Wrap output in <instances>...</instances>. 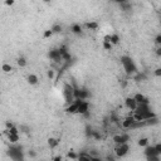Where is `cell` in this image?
Instances as JSON below:
<instances>
[{
  "mask_svg": "<svg viewBox=\"0 0 161 161\" xmlns=\"http://www.w3.org/2000/svg\"><path fill=\"white\" fill-rule=\"evenodd\" d=\"M5 127H6V130H12L13 127H15V125H14L12 121H6V122H5Z\"/></svg>",
  "mask_w": 161,
  "mask_h": 161,
  "instance_id": "d6a6232c",
  "label": "cell"
},
{
  "mask_svg": "<svg viewBox=\"0 0 161 161\" xmlns=\"http://www.w3.org/2000/svg\"><path fill=\"white\" fill-rule=\"evenodd\" d=\"M137 145H139L140 147H146V146H149V139H147V137H141V139L137 141Z\"/></svg>",
  "mask_w": 161,
  "mask_h": 161,
  "instance_id": "cb8c5ba5",
  "label": "cell"
},
{
  "mask_svg": "<svg viewBox=\"0 0 161 161\" xmlns=\"http://www.w3.org/2000/svg\"><path fill=\"white\" fill-rule=\"evenodd\" d=\"M130 151V145L129 143H123V145H117L115 147V156L117 159H122L125 157Z\"/></svg>",
  "mask_w": 161,
  "mask_h": 161,
  "instance_id": "277c9868",
  "label": "cell"
},
{
  "mask_svg": "<svg viewBox=\"0 0 161 161\" xmlns=\"http://www.w3.org/2000/svg\"><path fill=\"white\" fill-rule=\"evenodd\" d=\"M147 161H161V157L160 156H152V157H146Z\"/></svg>",
  "mask_w": 161,
  "mask_h": 161,
  "instance_id": "d590c367",
  "label": "cell"
},
{
  "mask_svg": "<svg viewBox=\"0 0 161 161\" xmlns=\"http://www.w3.org/2000/svg\"><path fill=\"white\" fill-rule=\"evenodd\" d=\"M143 154H145V156L146 157H152V156H160V154L156 151V149H155V145L154 146H146L145 147V151H143Z\"/></svg>",
  "mask_w": 161,
  "mask_h": 161,
  "instance_id": "7c38bea8",
  "label": "cell"
},
{
  "mask_svg": "<svg viewBox=\"0 0 161 161\" xmlns=\"http://www.w3.org/2000/svg\"><path fill=\"white\" fill-rule=\"evenodd\" d=\"M67 157L71 159V160H73V161H77V159H78V152H75V151L71 150L68 154H67Z\"/></svg>",
  "mask_w": 161,
  "mask_h": 161,
  "instance_id": "d4e9b609",
  "label": "cell"
},
{
  "mask_svg": "<svg viewBox=\"0 0 161 161\" xmlns=\"http://www.w3.org/2000/svg\"><path fill=\"white\" fill-rule=\"evenodd\" d=\"M105 161H117V157L115 155H107L106 159H103Z\"/></svg>",
  "mask_w": 161,
  "mask_h": 161,
  "instance_id": "1f68e13d",
  "label": "cell"
},
{
  "mask_svg": "<svg viewBox=\"0 0 161 161\" xmlns=\"http://www.w3.org/2000/svg\"><path fill=\"white\" fill-rule=\"evenodd\" d=\"M155 149H156V151L159 152V154L161 155V143L159 142V143H156V145H155Z\"/></svg>",
  "mask_w": 161,
  "mask_h": 161,
  "instance_id": "74e56055",
  "label": "cell"
},
{
  "mask_svg": "<svg viewBox=\"0 0 161 161\" xmlns=\"http://www.w3.org/2000/svg\"><path fill=\"white\" fill-rule=\"evenodd\" d=\"M91 156L88 155V152H78V159L77 161H91Z\"/></svg>",
  "mask_w": 161,
  "mask_h": 161,
  "instance_id": "ac0fdd59",
  "label": "cell"
},
{
  "mask_svg": "<svg viewBox=\"0 0 161 161\" xmlns=\"http://www.w3.org/2000/svg\"><path fill=\"white\" fill-rule=\"evenodd\" d=\"M109 43H111V45H116L120 43V35L118 34H111L109 35Z\"/></svg>",
  "mask_w": 161,
  "mask_h": 161,
  "instance_id": "7402d4cb",
  "label": "cell"
},
{
  "mask_svg": "<svg viewBox=\"0 0 161 161\" xmlns=\"http://www.w3.org/2000/svg\"><path fill=\"white\" fill-rule=\"evenodd\" d=\"M103 49H106V50H111V49H112L111 43H108V42H103Z\"/></svg>",
  "mask_w": 161,
  "mask_h": 161,
  "instance_id": "e575fe53",
  "label": "cell"
},
{
  "mask_svg": "<svg viewBox=\"0 0 161 161\" xmlns=\"http://www.w3.org/2000/svg\"><path fill=\"white\" fill-rule=\"evenodd\" d=\"M155 53H156V55H157V57H161V47H156Z\"/></svg>",
  "mask_w": 161,
  "mask_h": 161,
  "instance_id": "f35d334b",
  "label": "cell"
},
{
  "mask_svg": "<svg viewBox=\"0 0 161 161\" xmlns=\"http://www.w3.org/2000/svg\"><path fill=\"white\" fill-rule=\"evenodd\" d=\"M52 35H53V33H52V30H50V29H48V30H45L43 33V38L44 39H48V38H50Z\"/></svg>",
  "mask_w": 161,
  "mask_h": 161,
  "instance_id": "4dcf8cb0",
  "label": "cell"
},
{
  "mask_svg": "<svg viewBox=\"0 0 161 161\" xmlns=\"http://www.w3.org/2000/svg\"><path fill=\"white\" fill-rule=\"evenodd\" d=\"M16 63H18V65L20 67V68H24V67H27V64H28L27 58H25V57H19L18 61H16Z\"/></svg>",
  "mask_w": 161,
  "mask_h": 161,
  "instance_id": "603a6c76",
  "label": "cell"
},
{
  "mask_svg": "<svg viewBox=\"0 0 161 161\" xmlns=\"http://www.w3.org/2000/svg\"><path fill=\"white\" fill-rule=\"evenodd\" d=\"M48 57L50 61H54V62H62V58H61V53H59L58 49H52L49 50Z\"/></svg>",
  "mask_w": 161,
  "mask_h": 161,
  "instance_id": "8fae6325",
  "label": "cell"
},
{
  "mask_svg": "<svg viewBox=\"0 0 161 161\" xmlns=\"http://www.w3.org/2000/svg\"><path fill=\"white\" fill-rule=\"evenodd\" d=\"M58 145H59V140H58V139H54V137L48 139V146H49L50 149H55Z\"/></svg>",
  "mask_w": 161,
  "mask_h": 161,
  "instance_id": "44dd1931",
  "label": "cell"
},
{
  "mask_svg": "<svg viewBox=\"0 0 161 161\" xmlns=\"http://www.w3.org/2000/svg\"><path fill=\"white\" fill-rule=\"evenodd\" d=\"M131 115H132V112L130 113V116H127V117L125 118V120L121 121L120 125H121V127H122L123 130H131V129H133V125L136 123V122L133 121V118H132Z\"/></svg>",
  "mask_w": 161,
  "mask_h": 161,
  "instance_id": "8992f818",
  "label": "cell"
},
{
  "mask_svg": "<svg viewBox=\"0 0 161 161\" xmlns=\"http://www.w3.org/2000/svg\"><path fill=\"white\" fill-rule=\"evenodd\" d=\"M5 5L12 6V5H14V2H13V0H8V2H5Z\"/></svg>",
  "mask_w": 161,
  "mask_h": 161,
  "instance_id": "b9f144b4",
  "label": "cell"
},
{
  "mask_svg": "<svg viewBox=\"0 0 161 161\" xmlns=\"http://www.w3.org/2000/svg\"><path fill=\"white\" fill-rule=\"evenodd\" d=\"M27 155H28L30 159H35V157H37V151H35V150H33V149H30V150H28Z\"/></svg>",
  "mask_w": 161,
  "mask_h": 161,
  "instance_id": "f546056e",
  "label": "cell"
},
{
  "mask_svg": "<svg viewBox=\"0 0 161 161\" xmlns=\"http://www.w3.org/2000/svg\"><path fill=\"white\" fill-rule=\"evenodd\" d=\"M131 136L127 132H122V133H117L112 137V141L117 145H123V143H129Z\"/></svg>",
  "mask_w": 161,
  "mask_h": 161,
  "instance_id": "5b68a950",
  "label": "cell"
},
{
  "mask_svg": "<svg viewBox=\"0 0 161 161\" xmlns=\"http://www.w3.org/2000/svg\"><path fill=\"white\" fill-rule=\"evenodd\" d=\"M125 106H126V108L129 109V111L135 112V109H136V107H137V103L132 97H127L125 99Z\"/></svg>",
  "mask_w": 161,
  "mask_h": 161,
  "instance_id": "30bf717a",
  "label": "cell"
},
{
  "mask_svg": "<svg viewBox=\"0 0 161 161\" xmlns=\"http://www.w3.org/2000/svg\"><path fill=\"white\" fill-rule=\"evenodd\" d=\"M73 91H74V87L72 86L71 83H64V86H63V97H64V101H65L67 105L72 103L74 101Z\"/></svg>",
  "mask_w": 161,
  "mask_h": 161,
  "instance_id": "3957f363",
  "label": "cell"
},
{
  "mask_svg": "<svg viewBox=\"0 0 161 161\" xmlns=\"http://www.w3.org/2000/svg\"><path fill=\"white\" fill-rule=\"evenodd\" d=\"M155 44L157 47H161V34H157L156 38H155Z\"/></svg>",
  "mask_w": 161,
  "mask_h": 161,
  "instance_id": "836d02e7",
  "label": "cell"
},
{
  "mask_svg": "<svg viewBox=\"0 0 161 161\" xmlns=\"http://www.w3.org/2000/svg\"><path fill=\"white\" fill-rule=\"evenodd\" d=\"M6 155L13 161H24V151L22 146H18V145L10 146L6 151Z\"/></svg>",
  "mask_w": 161,
  "mask_h": 161,
  "instance_id": "7a4b0ae2",
  "label": "cell"
},
{
  "mask_svg": "<svg viewBox=\"0 0 161 161\" xmlns=\"http://www.w3.org/2000/svg\"><path fill=\"white\" fill-rule=\"evenodd\" d=\"M50 30H52V33L53 34H59L62 30H63V27L61 24H58V23H55V24H53L52 25V28H50Z\"/></svg>",
  "mask_w": 161,
  "mask_h": 161,
  "instance_id": "d6986e66",
  "label": "cell"
},
{
  "mask_svg": "<svg viewBox=\"0 0 161 161\" xmlns=\"http://www.w3.org/2000/svg\"><path fill=\"white\" fill-rule=\"evenodd\" d=\"M2 71H3L4 73H10V72H13V67H12L9 63H4V64L2 65Z\"/></svg>",
  "mask_w": 161,
  "mask_h": 161,
  "instance_id": "484cf974",
  "label": "cell"
},
{
  "mask_svg": "<svg viewBox=\"0 0 161 161\" xmlns=\"http://www.w3.org/2000/svg\"><path fill=\"white\" fill-rule=\"evenodd\" d=\"M93 131H95V130H93V127H91V126L88 125V126L86 127V136H87V137H92Z\"/></svg>",
  "mask_w": 161,
  "mask_h": 161,
  "instance_id": "f1b7e54d",
  "label": "cell"
},
{
  "mask_svg": "<svg viewBox=\"0 0 161 161\" xmlns=\"http://www.w3.org/2000/svg\"><path fill=\"white\" fill-rule=\"evenodd\" d=\"M81 102V99H74L72 103H69L68 106L65 107L64 111L67 113H71V115H74V113H77V109H78V105Z\"/></svg>",
  "mask_w": 161,
  "mask_h": 161,
  "instance_id": "ba28073f",
  "label": "cell"
},
{
  "mask_svg": "<svg viewBox=\"0 0 161 161\" xmlns=\"http://www.w3.org/2000/svg\"><path fill=\"white\" fill-rule=\"evenodd\" d=\"M89 111V102L88 101H81L79 105H78V109H77V113L78 115H84L86 112Z\"/></svg>",
  "mask_w": 161,
  "mask_h": 161,
  "instance_id": "9c48e42d",
  "label": "cell"
},
{
  "mask_svg": "<svg viewBox=\"0 0 161 161\" xmlns=\"http://www.w3.org/2000/svg\"><path fill=\"white\" fill-rule=\"evenodd\" d=\"M71 32L73 33L74 35H82V33H83V28H82V25L81 24H72L71 25Z\"/></svg>",
  "mask_w": 161,
  "mask_h": 161,
  "instance_id": "5bb4252c",
  "label": "cell"
},
{
  "mask_svg": "<svg viewBox=\"0 0 161 161\" xmlns=\"http://www.w3.org/2000/svg\"><path fill=\"white\" fill-rule=\"evenodd\" d=\"M53 161H63V157L61 155H57V156L53 157Z\"/></svg>",
  "mask_w": 161,
  "mask_h": 161,
  "instance_id": "ab89813d",
  "label": "cell"
},
{
  "mask_svg": "<svg viewBox=\"0 0 161 161\" xmlns=\"http://www.w3.org/2000/svg\"><path fill=\"white\" fill-rule=\"evenodd\" d=\"M118 5H120L121 10L125 12V13L132 10V4H131L130 2H121V3H118Z\"/></svg>",
  "mask_w": 161,
  "mask_h": 161,
  "instance_id": "e0dca14e",
  "label": "cell"
},
{
  "mask_svg": "<svg viewBox=\"0 0 161 161\" xmlns=\"http://www.w3.org/2000/svg\"><path fill=\"white\" fill-rule=\"evenodd\" d=\"M91 161H105V160H103L102 157H101V156H98V157H92Z\"/></svg>",
  "mask_w": 161,
  "mask_h": 161,
  "instance_id": "60d3db41",
  "label": "cell"
},
{
  "mask_svg": "<svg viewBox=\"0 0 161 161\" xmlns=\"http://www.w3.org/2000/svg\"><path fill=\"white\" fill-rule=\"evenodd\" d=\"M82 28H86L87 30H97L98 29V23L96 22H87L82 25Z\"/></svg>",
  "mask_w": 161,
  "mask_h": 161,
  "instance_id": "2e32d148",
  "label": "cell"
},
{
  "mask_svg": "<svg viewBox=\"0 0 161 161\" xmlns=\"http://www.w3.org/2000/svg\"><path fill=\"white\" fill-rule=\"evenodd\" d=\"M121 64H122V67H123V69H125L127 75L136 74L139 72L136 64H135V62H133V59L130 55H122L121 57Z\"/></svg>",
  "mask_w": 161,
  "mask_h": 161,
  "instance_id": "6da1fadb",
  "label": "cell"
},
{
  "mask_svg": "<svg viewBox=\"0 0 161 161\" xmlns=\"http://www.w3.org/2000/svg\"><path fill=\"white\" fill-rule=\"evenodd\" d=\"M19 131H20V133H24V135H29L30 132H32V129H30V126H28V125H20L19 126Z\"/></svg>",
  "mask_w": 161,
  "mask_h": 161,
  "instance_id": "ffe728a7",
  "label": "cell"
},
{
  "mask_svg": "<svg viewBox=\"0 0 161 161\" xmlns=\"http://www.w3.org/2000/svg\"><path fill=\"white\" fill-rule=\"evenodd\" d=\"M150 111H152L151 107H150V103H141V105H137V107H136V109H135L133 113H137V115L143 116V115L149 113Z\"/></svg>",
  "mask_w": 161,
  "mask_h": 161,
  "instance_id": "52a82bcc",
  "label": "cell"
},
{
  "mask_svg": "<svg viewBox=\"0 0 161 161\" xmlns=\"http://www.w3.org/2000/svg\"><path fill=\"white\" fill-rule=\"evenodd\" d=\"M27 81H28V83L30 84V86H37L38 82H39V78H38V75H37V74L30 73V74H28Z\"/></svg>",
  "mask_w": 161,
  "mask_h": 161,
  "instance_id": "9a60e30c",
  "label": "cell"
},
{
  "mask_svg": "<svg viewBox=\"0 0 161 161\" xmlns=\"http://www.w3.org/2000/svg\"><path fill=\"white\" fill-rule=\"evenodd\" d=\"M154 74L156 75V77H161V68H156L154 71Z\"/></svg>",
  "mask_w": 161,
  "mask_h": 161,
  "instance_id": "8d00e7d4",
  "label": "cell"
},
{
  "mask_svg": "<svg viewBox=\"0 0 161 161\" xmlns=\"http://www.w3.org/2000/svg\"><path fill=\"white\" fill-rule=\"evenodd\" d=\"M132 98L136 101L137 105H141V103H150L149 98H147L145 95H142V93H136V95H135Z\"/></svg>",
  "mask_w": 161,
  "mask_h": 161,
  "instance_id": "4fadbf2b",
  "label": "cell"
},
{
  "mask_svg": "<svg viewBox=\"0 0 161 161\" xmlns=\"http://www.w3.org/2000/svg\"><path fill=\"white\" fill-rule=\"evenodd\" d=\"M47 77L50 79V81H53L55 78V71L54 69H48L47 71Z\"/></svg>",
  "mask_w": 161,
  "mask_h": 161,
  "instance_id": "83f0119b",
  "label": "cell"
},
{
  "mask_svg": "<svg viewBox=\"0 0 161 161\" xmlns=\"http://www.w3.org/2000/svg\"><path fill=\"white\" fill-rule=\"evenodd\" d=\"M8 141H10L12 143H15L19 141V135H8Z\"/></svg>",
  "mask_w": 161,
  "mask_h": 161,
  "instance_id": "4316f807",
  "label": "cell"
}]
</instances>
